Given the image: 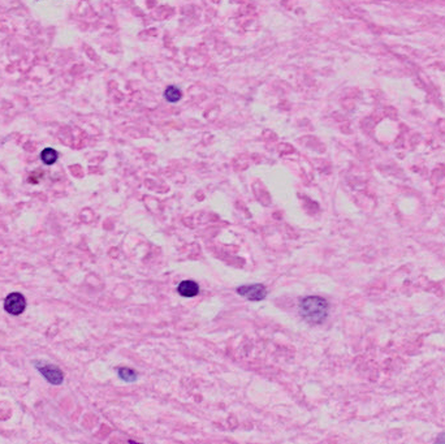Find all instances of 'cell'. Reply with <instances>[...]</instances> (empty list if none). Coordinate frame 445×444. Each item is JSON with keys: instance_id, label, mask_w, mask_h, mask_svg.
I'll use <instances>...</instances> for the list:
<instances>
[{"instance_id": "cell-1", "label": "cell", "mask_w": 445, "mask_h": 444, "mask_svg": "<svg viewBox=\"0 0 445 444\" xmlns=\"http://www.w3.org/2000/svg\"><path fill=\"white\" fill-rule=\"evenodd\" d=\"M298 310L305 321L311 325H320L328 317L329 304L323 297L308 296L300 301Z\"/></svg>"}, {"instance_id": "cell-2", "label": "cell", "mask_w": 445, "mask_h": 444, "mask_svg": "<svg viewBox=\"0 0 445 444\" xmlns=\"http://www.w3.org/2000/svg\"><path fill=\"white\" fill-rule=\"evenodd\" d=\"M35 366H37L38 372L43 375V378L46 379L48 383H51V385H55V386H59L63 383L64 374L56 365L38 362V363H35Z\"/></svg>"}, {"instance_id": "cell-3", "label": "cell", "mask_w": 445, "mask_h": 444, "mask_svg": "<svg viewBox=\"0 0 445 444\" xmlns=\"http://www.w3.org/2000/svg\"><path fill=\"white\" fill-rule=\"evenodd\" d=\"M4 309L11 315H20L26 309V299L24 294L19 292H13L8 294L4 301Z\"/></svg>"}, {"instance_id": "cell-4", "label": "cell", "mask_w": 445, "mask_h": 444, "mask_svg": "<svg viewBox=\"0 0 445 444\" xmlns=\"http://www.w3.org/2000/svg\"><path fill=\"white\" fill-rule=\"evenodd\" d=\"M237 293L249 301H262L266 299L267 289L263 284H248L237 288Z\"/></svg>"}, {"instance_id": "cell-5", "label": "cell", "mask_w": 445, "mask_h": 444, "mask_svg": "<svg viewBox=\"0 0 445 444\" xmlns=\"http://www.w3.org/2000/svg\"><path fill=\"white\" fill-rule=\"evenodd\" d=\"M177 292L182 297L191 299V297H195L199 293V285L193 280H184L179 284Z\"/></svg>"}, {"instance_id": "cell-6", "label": "cell", "mask_w": 445, "mask_h": 444, "mask_svg": "<svg viewBox=\"0 0 445 444\" xmlns=\"http://www.w3.org/2000/svg\"><path fill=\"white\" fill-rule=\"evenodd\" d=\"M117 374H119V377L121 381L128 382V383L135 382L138 378L137 373H135L133 368H129V367H119L117 368Z\"/></svg>"}, {"instance_id": "cell-7", "label": "cell", "mask_w": 445, "mask_h": 444, "mask_svg": "<svg viewBox=\"0 0 445 444\" xmlns=\"http://www.w3.org/2000/svg\"><path fill=\"white\" fill-rule=\"evenodd\" d=\"M164 97L171 103H176V102H179L181 99L182 93L177 86H168L166 89V92H164Z\"/></svg>"}, {"instance_id": "cell-8", "label": "cell", "mask_w": 445, "mask_h": 444, "mask_svg": "<svg viewBox=\"0 0 445 444\" xmlns=\"http://www.w3.org/2000/svg\"><path fill=\"white\" fill-rule=\"evenodd\" d=\"M57 158H59V154L56 153V150H53V149H44L43 152L41 153V159L44 164H53L55 162L57 161Z\"/></svg>"}]
</instances>
